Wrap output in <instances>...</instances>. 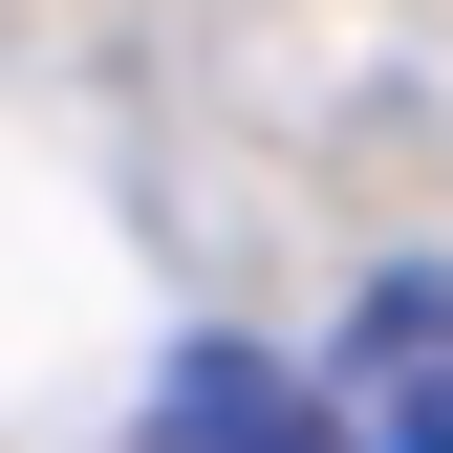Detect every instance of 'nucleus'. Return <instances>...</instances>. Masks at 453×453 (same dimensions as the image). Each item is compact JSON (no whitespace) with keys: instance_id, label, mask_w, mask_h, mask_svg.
<instances>
[{"instance_id":"2","label":"nucleus","mask_w":453,"mask_h":453,"mask_svg":"<svg viewBox=\"0 0 453 453\" xmlns=\"http://www.w3.org/2000/svg\"><path fill=\"white\" fill-rule=\"evenodd\" d=\"M151 432H173V453H324V411H303V388H280L259 346H195V367H173V411H151Z\"/></svg>"},{"instance_id":"1","label":"nucleus","mask_w":453,"mask_h":453,"mask_svg":"<svg viewBox=\"0 0 453 453\" xmlns=\"http://www.w3.org/2000/svg\"><path fill=\"white\" fill-rule=\"evenodd\" d=\"M324 453H453V259H388L324 346Z\"/></svg>"}]
</instances>
